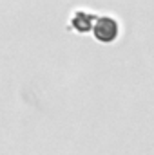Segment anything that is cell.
I'll list each match as a JSON object with an SVG mask.
<instances>
[{"label":"cell","mask_w":154,"mask_h":155,"mask_svg":"<svg viewBox=\"0 0 154 155\" xmlns=\"http://www.w3.org/2000/svg\"><path fill=\"white\" fill-rule=\"evenodd\" d=\"M94 20H96L94 15H91V13H87V11H76V13L73 15V18H71V27H73L76 33H82V35H83V33H87V31L93 29Z\"/></svg>","instance_id":"2"},{"label":"cell","mask_w":154,"mask_h":155,"mask_svg":"<svg viewBox=\"0 0 154 155\" xmlns=\"http://www.w3.org/2000/svg\"><path fill=\"white\" fill-rule=\"evenodd\" d=\"M93 35L102 43H113L120 35V24L113 16H100L94 20Z\"/></svg>","instance_id":"1"}]
</instances>
